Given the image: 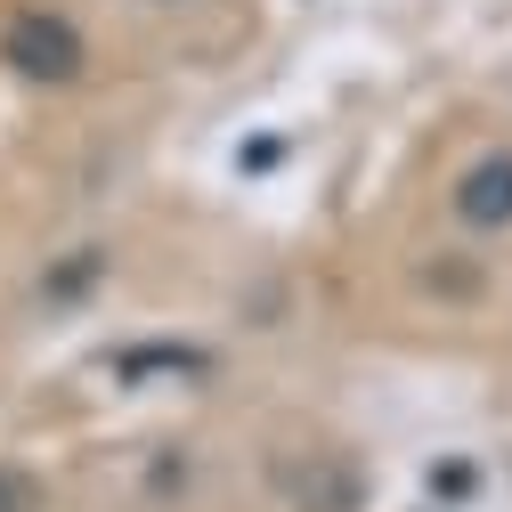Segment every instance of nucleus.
Masks as SVG:
<instances>
[{
	"label": "nucleus",
	"instance_id": "obj_1",
	"mask_svg": "<svg viewBox=\"0 0 512 512\" xmlns=\"http://www.w3.org/2000/svg\"><path fill=\"white\" fill-rule=\"evenodd\" d=\"M0 66L33 90H74L82 66H90V41L66 9H49V0H17L9 17H0Z\"/></svg>",
	"mask_w": 512,
	"mask_h": 512
},
{
	"label": "nucleus",
	"instance_id": "obj_2",
	"mask_svg": "<svg viewBox=\"0 0 512 512\" xmlns=\"http://www.w3.org/2000/svg\"><path fill=\"white\" fill-rule=\"evenodd\" d=\"M447 228H464V236H480V244H496V236H512V139H488V147H472L456 171H447Z\"/></svg>",
	"mask_w": 512,
	"mask_h": 512
},
{
	"label": "nucleus",
	"instance_id": "obj_3",
	"mask_svg": "<svg viewBox=\"0 0 512 512\" xmlns=\"http://www.w3.org/2000/svg\"><path fill=\"white\" fill-rule=\"evenodd\" d=\"M0 512H49V480L33 464H9L0 456Z\"/></svg>",
	"mask_w": 512,
	"mask_h": 512
},
{
	"label": "nucleus",
	"instance_id": "obj_4",
	"mask_svg": "<svg viewBox=\"0 0 512 512\" xmlns=\"http://www.w3.org/2000/svg\"><path fill=\"white\" fill-rule=\"evenodd\" d=\"M147 9H187V0H147Z\"/></svg>",
	"mask_w": 512,
	"mask_h": 512
}]
</instances>
